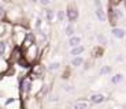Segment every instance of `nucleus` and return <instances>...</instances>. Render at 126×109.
<instances>
[{
    "instance_id": "obj_1",
    "label": "nucleus",
    "mask_w": 126,
    "mask_h": 109,
    "mask_svg": "<svg viewBox=\"0 0 126 109\" xmlns=\"http://www.w3.org/2000/svg\"><path fill=\"white\" fill-rule=\"evenodd\" d=\"M23 53V57H25V60L29 63V64H33V63L37 60V56H38V48L36 44H33V45H30L29 48H26L25 50H22Z\"/></svg>"
},
{
    "instance_id": "obj_2",
    "label": "nucleus",
    "mask_w": 126,
    "mask_h": 109,
    "mask_svg": "<svg viewBox=\"0 0 126 109\" xmlns=\"http://www.w3.org/2000/svg\"><path fill=\"white\" fill-rule=\"evenodd\" d=\"M26 34H28V33H25V30H23L22 26L16 25L15 27L13 29V41L15 42L16 47H21V45H22L23 40H25V37H26Z\"/></svg>"
},
{
    "instance_id": "obj_3",
    "label": "nucleus",
    "mask_w": 126,
    "mask_h": 109,
    "mask_svg": "<svg viewBox=\"0 0 126 109\" xmlns=\"http://www.w3.org/2000/svg\"><path fill=\"white\" fill-rule=\"evenodd\" d=\"M32 78L30 76H25L23 79H21V83H19V91H21V96L25 97L29 94V91L32 90Z\"/></svg>"
},
{
    "instance_id": "obj_4",
    "label": "nucleus",
    "mask_w": 126,
    "mask_h": 109,
    "mask_svg": "<svg viewBox=\"0 0 126 109\" xmlns=\"http://www.w3.org/2000/svg\"><path fill=\"white\" fill-rule=\"evenodd\" d=\"M66 18L69 19L70 23H73V22H76L77 19H78V10H77L76 6H73V4L67 6V10H66Z\"/></svg>"
},
{
    "instance_id": "obj_5",
    "label": "nucleus",
    "mask_w": 126,
    "mask_h": 109,
    "mask_svg": "<svg viewBox=\"0 0 126 109\" xmlns=\"http://www.w3.org/2000/svg\"><path fill=\"white\" fill-rule=\"evenodd\" d=\"M33 44H36V37L33 36V33H28L26 34V37H25V40H23V42H22V45H21V49L22 50H25L26 48H29L30 45H33Z\"/></svg>"
},
{
    "instance_id": "obj_6",
    "label": "nucleus",
    "mask_w": 126,
    "mask_h": 109,
    "mask_svg": "<svg viewBox=\"0 0 126 109\" xmlns=\"http://www.w3.org/2000/svg\"><path fill=\"white\" fill-rule=\"evenodd\" d=\"M8 55V41L0 40V57H6Z\"/></svg>"
},
{
    "instance_id": "obj_7",
    "label": "nucleus",
    "mask_w": 126,
    "mask_h": 109,
    "mask_svg": "<svg viewBox=\"0 0 126 109\" xmlns=\"http://www.w3.org/2000/svg\"><path fill=\"white\" fill-rule=\"evenodd\" d=\"M111 33H112V36L115 38H123L126 36V31H125V29H122V27H118V26H115V27H112L111 29Z\"/></svg>"
},
{
    "instance_id": "obj_8",
    "label": "nucleus",
    "mask_w": 126,
    "mask_h": 109,
    "mask_svg": "<svg viewBox=\"0 0 126 109\" xmlns=\"http://www.w3.org/2000/svg\"><path fill=\"white\" fill-rule=\"evenodd\" d=\"M44 14H45V21H47L48 23L54 22V19L56 18V12H55L52 8H49V7H47V8H45Z\"/></svg>"
},
{
    "instance_id": "obj_9",
    "label": "nucleus",
    "mask_w": 126,
    "mask_h": 109,
    "mask_svg": "<svg viewBox=\"0 0 126 109\" xmlns=\"http://www.w3.org/2000/svg\"><path fill=\"white\" fill-rule=\"evenodd\" d=\"M89 101H91L92 104H101V102L106 101V96H104V94H100V93L93 94V96H91Z\"/></svg>"
},
{
    "instance_id": "obj_10",
    "label": "nucleus",
    "mask_w": 126,
    "mask_h": 109,
    "mask_svg": "<svg viewBox=\"0 0 126 109\" xmlns=\"http://www.w3.org/2000/svg\"><path fill=\"white\" fill-rule=\"evenodd\" d=\"M8 33H10V26L6 22H0V40H4V37Z\"/></svg>"
},
{
    "instance_id": "obj_11",
    "label": "nucleus",
    "mask_w": 126,
    "mask_h": 109,
    "mask_svg": "<svg viewBox=\"0 0 126 109\" xmlns=\"http://www.w3.org/2000/svg\"><path fill=\"white\" fill-rule=\"evenodd\" d=\"M84 52H85V47H84V45H78V47L71 48V50H70V55H71L73 57H76V56H81Z\"/></svg>"
},
{
    "instance_id": "obj_12",
    "label": "nucleus",
    "mask_w": 126,
    "mask_h": 109,
    "mask_svg": "<svg viewBox=\"0 0 126 109\" xmlns=\"http://www.w3.org/2000/svg\"><path fill=\"white\" fill-rule=\"evenodd\" d=\"M94 15L97 16V19L100 22H106V19H107V14H106V11L103 10V7L94 10Z\"/></svg>"
},
{
    "instance_id": "obj_13",
    "label": "nucleus",
    "mask_w": 126,
    "mask_h": 109,
    "mask_svg": "<svg viewBox=\"0 0 126 109\" xmlns=\"http://www.w3.org/2000/svg\"><path fill=\"white\" fill-rule=\"evenodd\" d=\"M69 45L71 48L81 45V37L79 36H71V37H69Z\"/></svg>"
},
{
    "instance_id": "obj_14",
    "label": "nucleus",
    "mask_w": 126,
    "mask_h": 109,
    "mask_svg": "<svg viewBox=\"0 0 126 109\" xmlns=\"http://www.w3.org/2000/svg\"><path fill=\"white\" fill-rule=\"evenodd\" d=\"M84 57L82 56H76V57H73V60H71V65L73 67H81L82 64H84Z\"/></svg>"
},
{
    "instance_id": "obj_15",
    "label": "nucleus",
    "mask_w": 126,
    "mask_h": 109,
    "mask_svg": "<svg viewBox=\"0 0 126 109\" xmlns=\"http://www.w3.org/2000/svg\"><path fill=\"white\" fill-rule=\"evenodd\" d=\"M74 33H76V29H74L73 23L67 25V26H66V29H64V34H66L67 37H71V36H74Z\"/></svg>"
},
{
    "instance_id": "obj_16",
    "label": "nucleus",
    "mask_w": 126,
    "mask_h": 109,
    "mask_svg": "<svg viewBox=\"0 0 126 109\" xmlns=\"http://www.w3.org/2000/svg\"><path fill=\"white\" fill-rule=\"evenodd\" d=\"M88 102L86 101H78V102L74 104V106H73V109H88Z\"/></svg>"
},
{
    "instance_id": "obj_17",
    "label": "nucleus",
    "mask_w": 126,
    "mask_h": 109,
    "mask_svg": "<svg viewBox=\"0 0 126 109\" xmlns=\"http://www.w3.org/2000/svg\"><path fill=\"white\" fill-rule=\"evenodd\" d=\"M121 4H123V0H108V7L111 8H118Z\"/></svg>"
},
{
    "instance_id": "obj_18",
    "label": "nucleus",
    "mask_w": 126,
    "mask_h": 109,
    "mask_svg": "<svg viewBox=\"0 0 126 109\" xmlns=\"http://www.w3.org/2000/svg\"><path fill=\"white\" fill-rule=\"evenodd\" d=\"M103 52H104V49L101 47H96L92 50V55H93V57H101L103 56Z\"/></svg>"
},
{
    "instance_id": "obj_19",
    "label": "nucleus",
    "mask_w": 126,
    "mask_h": 109,
    "mask_svg": "<svg viewBox=\"0 0 126 109\" xmlns=\"http://www.w3.org/2000/svg\"><path fill=\"white\" fill-rule=\"evenodd\" d=\"M122 81H123V75H122V74H115V75L112 76V78H111V82H112L114 85L121 83Z\"/></svg>"
},
{
    "instance_id": "obj_20",
    "label": "nucleus",
    "mask_w": 126,
    "mask_h": 109,
    "mask_svg": "<svg viewBox=\"0 0 126 109\" xmlns=\"http://www.w3.org/2000/svg\"><path fill=\"white\" fill-rule=\"evenodd\" d=\"M64 18H66V11H63V10L56 11V19H58V22H62Z\"/></svg>"
},
{
    "instance_id": "obj_21",
    "label": "nucleus",
    "mask_w": 126,
    "mask_h": 109,
    "mask_svg": "<svg viewBox=\"0 0 126 109\" xmlns=\"http://www.w3.org/2000/svg\"><path fill=\"white\" fill-rule=\"evenodd\" d=\"M110 72H111V67H110V65H103L99 74H100V75H107V74H110Z\"/></svg>"
},
{
    "instance_id": "obj_22",
    "label": "nucleus",
    "mask_w": 126,
    "mask_h": 109,
    "mask_svg": "<svg viewBox=\"0 0 126 109\" xmlns=\"http://www.w3.org/2000/svg\"><path fill=\"white\" fill-rule=\"evenodd\" d=\"M97 41H99L100 45H106V44H107V38L104 37L103 34H97Z\"/></svg>"
},
{
    "instance_id": "obj_23",
    "label": "nucleus",
    "mask_w": 126,
    "mask_h": 109,
    "mask_svg": "<svg viewBox=\"0 0 126 109\" xmlns=\"http://www.w3.org/2000/svg\"><path fill=\"white\" fill-rule=\"evenodd\" d=\"M59 63H51L49 64V67H48V70H49V71H55V70H58L59 68Z\"/></svg>"
},
{
    "instance_id": "obj_24",
    "label": "nucleus",
    "mask_w": 126,
    "mask_h": 109,
    "mask_svg": "<svg viewBox=\"0 0 126 109\" xmlns=\"http://www.w3.org/2000/svg\"><path fill=\"white\" fill-rule=\"evenodd\" d=\"M38 3H40L43 7H45V8H47V7L51 6V0H38Z\"/></svg>"
},
{
    "instance_id": "obj_25",
    "label": "nucleus",
    "mask_w": 126,
    "mask_h": 109,
    "mask_svg": "<svg viewBox=\"0 0 126 109\" xmlns=\"http://www.w3.org/2000/svg\"><path fill=\"white\" fill-rule=\"evenodd\" d=\"M93 4L96 8H100V7H103V4H101V0H93Z\"/></svg>"
},
{
    "instance_id": "obj_26",
    "label": "nucleus",
    "mask_w": 126,
    "mask_h": 109,
    "mask_svg": "<svg viewBox=\"0 0 126 109\" xmlns=\"http://www.w3.org/2000/svg\"><path fill=\"white\" fill-rule=\"evenodd\" d=\"M4 15H6V10H4L3 7L0 6V18H3Z\"/></svg>"
},
{
    "instance_id": "obj_27",
    "label": "nucleus",
    "mask_w": 126,
    "mask_h": 109,
    "mask_svg": "<svg viewBox=\"0 0 126 109\" xmlns=\"http://www.w3.org/2000/svg\"><path fill=\"white\" fill-rule=\"evenodd\" d=\"M64 90H66V91H71L73 90V86H64Z\"/></svg>"
},
{
    "instance_id": "obj_28",
    "label": "nucleus",
    "mask_w": 126,
    "mask_h": 109,
    "mask_svg": "<svg viewBox=\"0 0 126 109\" xmlns=\"http://www.w3.org/2000/svg\"><path fill=\"white\" fill-rule=\"evenodd\" d=\"M11 102H14V98H10V100H8V101H7V102H6V104H7V105H8V104H11Z\"/></svg>"
},
{
    "instance_id": "obj_29",
    "label": "nucleus",
    "mask_w": 126,
    "mask_h": 109,
    "mask_svg": "<svg viewBox=\"0 0 126 109\" xmlns=\"http://www.w3.org/2000/svg\"><path fill=\"white\" fill-rule=\"evenodd\" d=\"M123 6H125V8H126V0H123Z\"/></svg>"
},
{
    "instance_id": "obj_30",
    "label": "nucleus",
    "mask_w": 126,
    "mask_h": 109,
    "mask_svg": "<svg viewBox=\"0 0 126 109\" xmlns=\"http://www.w3.org/2000/svg\"><path fill=\"white\" fill-rule=\"evenodd\" d=\"M3 1H6V3H10V1H11V0H3Z\"/></svg>"
}]
</instances>
